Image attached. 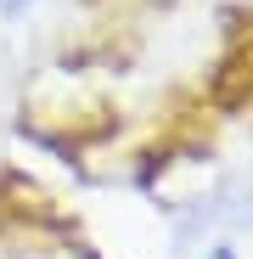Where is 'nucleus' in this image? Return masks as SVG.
<instances>
[{"label":"nucleus","instance_id":"nucleus-2","mask_svg":"<svg viewBox=\"0 0 253 259\" xmlns=\"http://www.w3.org/2000/svg\"><path fill=\"white\" fill-rule=\"evenodd\" d=\"M28 6H34V0H0V17H23Z\"/></svg>","mask_w":253,"mask_h":259},{"label":"nucleus","instance_id":"nucleus-1","mask_svg":"<svg viewBox=\"0 0 253 259\" xmlns=\"http://www.w3.org/2000/svg\"><path fill=\"white\" fill-rule=\"evenodd\" d=\"M197 259H242V253H236V248H231V242H214V248H203V253H197Z\"/></svg>","mask_w":253,"mask_h":259}]
</instances>
